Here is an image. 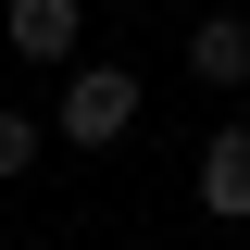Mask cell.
Here are the masks:
<instances>
[{
  "label": "cell",
  "mask_w": 250,
  "mask_h": 250,
  "mask_svg": "<svg viewBox=\"0 0 250 250\" xmlns=\"http://www.w3.org/2000/svg\"><path fill=\"white\" fill-rule=\"evenodd\" d=\"M200 213L250 225V125H213V138H200Z\"/></svg>",
  "instance_id": "3"
},
{
  "label": "cell",
  "mask_w": 250,
  "mask_h": 250,
  "mask_svg": "<svg viewBox=\"0 0 250 250\" xmlns=\"http://www.w3.org/2000/svg\"><path fill=\"white\" fill-rule=\"evenodd\" d=\"M38 150H50V125H38V113H13V100H0V188H13V175H38Z\"/></svg>",
  "instance_id": "5"
},
{
  "label": "cell",
  "mask_w": 250,
  "mask_h": 250,
  "mask_svg": "<svg viewBox=\"0 0 250 250\" xmlns=\"http://www.w3.org/2000/svg\"><path fill=\"white\" fill-rule=\"evenodd\" d=\"M188 75L200 88H250V13H200L188 25Z\"/></svg>",
  "instance_id": "4"
},
{
  "label": "cell",
  "mask_w": 250,
  "mask_h": 250,
  "mask_svg": "<svg viewBox=\"0 0 250 250\" xmlns=\"http://www.w3.org/2000/svg\"><path fill=\"white\" fill-rule=\"evenodd\" d=\"M0 38L25 62H62L75 75V38H88V0H0Z\"/></svg>",
  "instance_id": "2"
},
{
  "label": "cell",
  "mask_w": 250,
  "mask_h": 250,
  "mask_svg": "<svg viewBox=\"0 0 250 250\" xmlns=\"http://www.w3.org/2000/svg\"><path fill=\"white\" fill-rule=\"evenodd\" d=\"M38 125H50L62 150H125V138H138V75H125V62H75Z\"/></svg>",
  "instance_id": "1"
}]
</instances>
